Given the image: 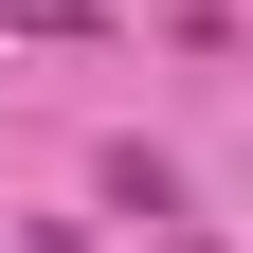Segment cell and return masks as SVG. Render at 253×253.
Masks as SVG:
<instances>
[{
  "mask_svg": "<svg viewBox=\"0 0 253 253\" xmlns=\"http://www.w3.org/2000/svg\"><path fill=\"white\" fill-rule=\"evenodd\" d=\"M0 18H18V37H109L90 0H0Z\"/></svg>",
  "mask_w": 253,
  "mask_h": 253,
  "instance_id": "cell-2",
  "label": "cell"
},
{
  "mask_svg": "<svg viewBox=\"0 0 253 253\" xmlns=\"http://www.w3.org/2000/svg\"><path fill=\"white\" fill-rule=\"evenodd\" d=\"M90 181H109V217H181V163H163V145H109Z\"/></svg>",
  "mask_w": 253,
  "mask_h": 253,
  "instance_id": "cell-1",
  "label": "cell"
}]
</instances>
